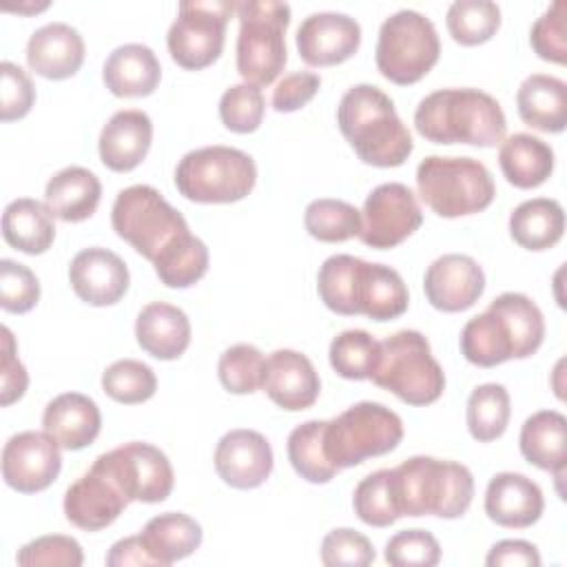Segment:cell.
Instances as JSON below:
<instances>
[{"label": "cell", "mask_w": 567, "mask_h": 567, "mask_svg": "<svg viewBox=\"0 0 567 567\" xmlns=\"http://www.w3.org/2000/svg\"><path fill=\"white\" fill-rule=\"evenodd\" d=\"M337 124L361 162L379 168L401 166L414 148L394 102L374 84L350 86L339 106Z\"/></svg>", "instance_id": "obj_1"}, {"label": "cell", "mask_w": 567, "mask_h": 567, "mask_svg": "<svg viewBox=\"0 0 567 567\" xmlns=\"http://www.w3.org/2000/svg\"><path fill=\"white\" fill-rule=\"evenodd\" d=\"M414 128L434 144L492 148L503 142L507 120L501 104L478 89H439L414 111Z\"/></svg>", "instance_id": "obj_2"}, {"label": "cell", "mask_w": 567, "mask_h": 567, "mask_svg": "<svg viewBox=\"0 0 567 567\" xmlns=\"http://www.w3.org/2000/svg\"><path fill=\"white\" fill-rule=\"evenodd\" d=\"M392 496L401 516L458 518L474 498V476L456 461L412 456L390 470Z\"/></svg>", "instance_id": "obj_3"}, {"label": "cell", "mask_w": 567, "mask_h": 567, "mask_svg": "<svg viewBox=\"0 0 567 567\" xmlns=\"http://www.w3.org/2000/svg\"><path fill=\"white\" fill-rule=\"evenodd\" d=\"M370 381L408 405H430L445 390V374L419 330H399L379 341Z\"/></svg>", "instance_id": "obj_4"}, {"label": "cell", "mask_w": 567, "mask_h": 567, "mask_svg": "<svg viewBox=\"0 0 567 567\" xmlns=\"http://www.w3.org/2000/svg\"><path fill=\"white\" fill-rule=\"evenodd\" d=\"M419 197L439 217H465L485 210L496 195L487 166L472 157L430 155L416 168Z\"/></svg>", "instance_id": "obj_5"}, {"label": "cell", "mask_w": 567, "mask_h": 567, "mask_svg": "<svg viewBox=\"0 0 567 567\" xmlns=\"http://www.w3.org/2000/svg\"><path fill=\"white\" fill-rule=\"evenodd\" d=\"M239 18L237 71L252 86H268L284 71L290 4L275 0L235 2Z\"/></svg>", "instance_id": "obj_6"}, {"label": "cell", "mask_w": 567, "mask_h": 567, "mask_svg": "<svg viewBox=\"0 0 567 567\" xmlns=\"http://www.w3.org/2000/svg\"><path fill=\"white\" fill-rule=\"evenodd\" d=\"M257 182L255 159L233 146H204L186 153L175 166L177 190L197 204H233Z\"/></svg>", "instance_id": "obj_7"}, {"label": "cell", "mask_w": 567, "mask_h": 567, "mask_svg": "<svg viewBox=\"0 0 567 567\" xmlns=\"http://www.w3.org/2000/svg\"><path fill=\"white\" fill-rule=\"evenodd\" d=\"M403 439L401 416L383 403L361 401L326 421L323 445L337 470L392 452Z\"/></svg>", "instance_id": "obj_8"}, {"label": "cell", "mask_w": 567, "mask_h": 567, "mask_svg": "<svg viewBox=\"0 0 567 567\" xmlns=\"http://www.w3.org/2000/svg\"><path fill=\"white\" fill-rule=\"evenodd\" d=\"M111 224L117 237L128 241L151 264L175 239L190 233L184 215L148 184H135L117 193L111 208Z\"/></svg>", "instance_id": "obj_9"}, {"label": "cell", "mask_w": 567, "mask_h": 567, "mask_svg": "<svg viewBox=\"0 0 567 567\" xmlns=\"http://www.w3.org/2000/svg\"><path fill=\"white\" fill-rule=\"evenodd\" d=\"M441 55L436 27L414 9H401L383 20L377 40L379 73L401 86L419 82Z\"/></svg>", "instance_id": "obj_10"}, {"label": "cell", "mask_w": 567, "mask_h": 567, "mask_svg": "<svg viewBox=\"0 0 567 567\" xmlns=\"http://www.w3.org/2000/svg\"><path fill=\"white\" fill-rule=\"evenodd\" d=\"M233 11L235 2L226 0L179 2L177 18L166 35L171 58L188 71L210 66L224 51L226 24Z\"/></svg>", "instance_id": "obj_11"}, {"label": "cell", "mask_w": 567, "mask_h": 567, "mask_svg": "<svg viewBox=\"0 0 567 567\" xmlns=\"http://www.w3.org/2000/svg\"><path fill=\"white\" fill-rule=\"evenodd\" d=\"M93 465L113 478L128 501L162 503L173 492L175 474L168 456L142 441H131L100 454Z\"/></svg>", "instance_id": "obj_12"}, {"label": "cell", "mask_w": 567, "mask_h": 567, "mask_svg": "<svg viewBox=\"0 0 567 567\" xmlns=\"http://www.w3.org/2000/svg\"><path fill=\"white\" fill-rule=\"evenodd\" d=\"M423 224L416 195L401 182L379 184L363 202L359 239L377 250L394 248Z\"/></svg>", "instance_id": "obj_13"}, {"label": "cell", "mask_w": 567, "mask_h": 567, "mask_svg": "<svg viewBox=\"0 0 567 567\" xmlns=\"http://www.w3.org/2000/svg\"><path fill=\"white\" fill-rule=\"evenodd\" d=\"M60 445L47 432H18L2 447V478L20 494L47 489L62 470Z\"/></svg>", "instance_id": "obj_14"}, {"label": "cell", "mask_w": 567, "mask_h": 567, "mask_svg": "<svg viewBox=\"0 0 567 567\" xmlns=\"http://www.w3.org/2000/svg\"><path fill=\"white\" fill-rule=\"evenodd\" d=\"M299 58L308 66H334L352 58L361 44V27L348 13H310L295 35Z\"/></svg>", "instance_id": "obj_15"}, {"label": "cell", "mask_w": 567, "mask_h": 567, "mask_svg": "<svg viewBox=\"0 0 567 567\" xmlns=\"http://www.w3.org/2000/svg\"><path fill=\"white\" fill-rule=\"evenodd\" d=\"M423 290L432 308L441 312H463L481 299L485 272L470 255L447 252L427 266Z\"/></svg>", "instance_id": "obj_16"}, {"label": "cell", "mask_w": 567, "mask_h": 567, "mask_svg": "<svg viewBox=\"0 0 567 567\" xmlns=\"http://www.w3.org/2000/svg\"><path fill=\"white\" fill-rule=\"evenodd\" d=\"M215 470L235 489H255L272 472V447L257 430H230L215 447Z\"/></svg>", "instance_id": "obj_17"}, {"label": "cell", "mask_w": 567, "mask_h": 567, "mask_svg": "<svg viewBox=\"0 0 567 567\" xmlns=\"http://www.w3.org/2000/svg\"><path fill=\"white\" fill-rule=\"evenodd\" d=\"M131 501L120 492L109 474L91 465L64 494V516L84 532H97L115 523Z\"/></svg>", "instance_id": "obj_18"}, {"label": "cell", "mask_w": 567, "mask_h": 567, "mask_svg": "<svg viewBox=\"0 0 567 567\" xmlns=\"http://www.w3.org/2000/svg\"><path fill=\"white\" fill-rule=\"evenodd\" d=\"M128 268L124 259L100 246L80 250L69 264V284L89 306H113L128 290Z\"/></svg>", "instance_id": "obj_19"}, {"label": "cell", "mask_w": 567, "mask_h": 567, "mask_svg": "<svg viewBox=\"0 0 567 567\" xmlns=\"http://www.w3.org/2000/svg\"><path fill=\"white\" fill-rule=\"evenodd\" d=\"M261 390L281 410L299 412L315 405L321 392V381L306 354L284 348L266 359Z\"/></svg>", "instance_id": "obj_20"}, {"label": "cell", "mask_w": 567, "mask_h": 567, "mask_svg": "<svg viewBox=\"0 0 567 567\" xmlns=\"http://www.w3.org/2000/svg\"><path fill=\"white\" fill-rule=\"evenodd\" d=\"M545 509L543 489L518 472H498L485 489V514L501 527L523 529L534 525Z\"/></svg>", "instance_id": "obj_21"}, {"label": "cell", "mask_w": 567, "mask_h": 567, "mask_svg": "<svg viewBox=\"0 0 567 567\" xmlns=\"http://www.w3.org/2000/svg\"><path fill=\"white\" fill-rule=\"evenodd\" d=\"M153 142V122L140 109H124L111 115L104 124L97 151L106 168L115 173H128L137 168L148 155Z\"/></svg>", "instance_id": "obj_22"}, {"label": "cell", "mask_w": 567, "mask_h": 567, "mask_svg": "<svg viewBox=\"0 0 567 567\" xmlns=\"http://www.w3.org/2000/svg\"><path fill=\"white\" fill-rule=\"evenodd\" d=\"M84 62V40L66 22H49L35 29L27 42V64L47 80H66Z\"/></svg>", "instance_id": "obj_23"}, {"label": "cell", "mask_w": 567, "mask_h": 567, "mask_svg": "<svg viewBox=\"0 0 567 567\" xmlns=\"http://www.w3.org/2000/svg\"><path fill=\"white\" fill-rule=\"evenodd\" d=\"M42 427L62 450L78 452L97 439L102 414L97 403L86 394L64 392L47 403Z\"/></svg>", "instance_id": "obj_24"}, {"label": "cell", "mask_w": 567, "mask_h": 567, "mask_svg": "<svg viewBox=\"0 0 567 567\" xmlns=\"http://www.w3.org/2000/svg\"><path fill=\"white\" fill-rule=\"evenodd\" d=\"M140 348L159 361L182 357L190 343V321L186 312L166 301L144 306L135 319Z\"/></svg>", "instance_id": "obj_25"}, {"label": "cell", "mask_w": 567, "mask_h": 567, "mask_svg": "<svg viewBox=\"0 0 567 567\" xmlns=\"http://www.w3.org/2000/svg\"><path fill=\"white\" fill-rule=\"evenodd\" d=\"M410 297L403 277L385 264H359L354 286V310L372 321H390L408 310Z\"/></svg>", "instance_id": "obj_26"}, {"label": "cell", "mask_w": 567, "mask_h": 567, "mask_svg": "<svg viewBox=\"0 0 567 567\" xmlns=\"http://www.w3.org/2000/svg\"><path fill=\"white\" fill-rule=\"evenodd\" d=\"M162 78V66L151 47L128 42L113 49L104 62L102 80L117 97H146Z\"/></svg>", "instance_id": "obj_27"}, {"label": "cell", "mask_w": 567, "mask_h": 567, "mask_svg": "<svg viewBox=\"0 0 567 567\" xmlns=\"http://www.w3.org/2000/svg\"><path fill=\"white\" fill-rule=\"evenodd\" d=\"M520 120L543 133H563L567 126V84L547 73L527 75L516 91Z\"/></svg>", "instance_id": "obj_28"}, {"label": "cell", "mask_w": 567, "mask_h": 567, "mask_svg": "<svg viewBox=\"0 0 567 567\" xmlns=\"http://www.w3.org/2000/svg\"><path fill=\"white\" fill-rule=\"evenodd\" d=\"M102 184L97 175L84 166H66L58 171L44 188V204L53 217L62 221H84L100 204Z\"/></svg>", "instance_id": "obj_29"}, {"label": "cell", "mask_w": 567, "mask_h": 567, "mask_svg": "<svg viewBox=\"0 0 567 567\" xmlns=\"http://www.w3.org/2000/svg\"><path fill=\"white\" fill-rule=\"evenodd\" d=\"M2 237L4 241L27 255H42L55 239L53 213L44 202L20 197L4 206L2 213Z\"/></svg>", "instance_id": "obj_30"}, {"label": "cell", "mask_w": 567, "mask_h": 567, "mask_svg": "<svg viewBox=\"0 0 567 567\" xmlns=\"http://www.w3.org/2000/svg\"><path fill=\"white\" fill-rule=\"evenodd\" d=\"M498 164L512 186L536 188L554 173V151L536 135L514 133L501 142Z\"/></svg>", "instance_id": "obj_31"}, {"label": "cell", "mask_w": 567, "mask_h": 567, "mask_svg": "<svg viewBox=\"0 0 567 567\" xmlns=\"http://www.w3.org/2000/svg\"><path fill=\"white\" fill-rule=\"evenodd\" d=\"M520 454L545 472L563 474L567 447V419L556 410H540L525 419L518 436Z\"/></svg>", "instance_id": "obj_32"}, {"label": "cell", "mask_w": 567, "mask_h": 567, "mask_svg": "<svg viewBox=\"0 0 567 567\" xmlns=\"http://www.w3.org/2000/svg\"><path fill=\"white\" fill-rule=\"evenodd\" d=\"M148 554L157 567H168L175 560L190 556L202 545V525L182 512H164L153 516L140 532Z\"/></svg>", "instance_id": "obj_33"}, {"label": "cell", "mask_w": 567, "mask_h": 567, "mask_svg": "<svg viewBox=\"0 0 567 567\" xmlns=\"http://www.w3.org/2000/svg\"><path fill=\"white\" fill-rule=\"evenodd\" d=\"M565 233V210L551 197H534L509 215V235L525 250L554 248Z\"/></svg>", "instance_id": "obj_34"}, {"label": "cell", "mask_w": 567, "mask_h": 567, "mask_svg": "<svg viewBox=\"0 0 567 567\" xmlns=\"http://www.w3.org/2000/svg\"><path fill=\"white\" fill-rule=\"evenodd\" d=\"M461 352L478 368H494L514 359V341L507 321L487 306L461 330Z\"/></svg>", "instance_id": "obj_35"}, {"label": "cell", "mask_w": 567, "mask_h": 567, "mask_svg": "<svg viewBox=\"0 0 567 567\" xmlns=\"http://www.w3.org/2000/svg\"><path fill=\"white\" fill-rule=\"evenodd\" d=\"M509 326L514 341V359L532 357L545 339V319L540 308L523 292H503L489 301Z\"/></svg>", "instance_id": "obj_36"}, {"label": "cell", "mask_w": 567, "mask_h": 567, "mask_svg": "<svg viewBox=\"0 0 567 567\" xmlns=\"http://www.w3.org/2000/svg\"><path fill=\"white\" fill-rule=\"evenodd\" d=\"M323 430L326 421L315 419L297 425L288 436V461L292 470L308 483L317 485L332 481L339 472L326 454Z\"/></svg>", "instance_id": "obj_37"}, {"label": "cell", "mask_w": 567, "mask_h": 567, "mask_svg": "<svg viewBox=\"0 0 567 567\" xmlns=\"http://www.w3.org/2000/svg\"><path fill=\"white\" fill-rule=\"evenodd\" d=\"M155 275L168 288H188L197 284L208 270V248L206 244L186 233L175 239L155 261Z\"/></svg>", "instance_id": "obj_38"}, {"label": "cell", "mask_w": 567, "mask_h": 567, "mask_svg": "<svg viewBox=\"0 0 567 567\" xmlns=\"http://www.w3.org/2000/svg\"><path fill=\"white\" fill-rule=\"evenodd\" d=\"M512 414L509 392L501 383H483L467 399V430L478 443H489L503 436Z\"/></svg>", "instance_id": "obj_39"}, {"label": "cell", "mask_w": 567, "mask_h": 567, "mask_svg": "<svg viewBox=\"0 0 567 567\" xmlns=\"http://www.w3.org/2000/svg\"><path fill=\"white\" fill-rule=\"evenodd\" d=\"M303 224L310 237L326 244H339L359 237L361 210H357L352 204L343 199L321 197L306 206Z\"/></svg>", "instance_id": "obj_40"}, {"label": "cell", "mask_w": 567, "mask_h": 567, "mask_svg": "<svg viewBox=\"0 0 567 567\" xmlns=\"http://www.w3.org/2000/svg\"><path fill=\"white\" fill-rule=\"evenodd\" d=\"M447 31L454 42L476 47L498 31L501 9L492 0H454L445 16Z\"/></svg>", "instance_id": "obj_41"}, {"label": "cell", "mask_w": 567, "mask_h": 567, "mask_svg": "<svg viewBox=\"0 0 567 567\" xmlns=\"http://www.w3.org/2000/svg\"><path fill=\"white\" fill-rule=\"evenodd\" d=\"M359 264L361 259L352 255H332L321 264L317 275V292L328 310L346 317L357 315L354 286Z\"/></svg>", "instance_id": "obj_42"}, {"label": "cell", "mask_w": 567, "mask_h": 567, "mask_svg": "<svg viewBox=\"0 0 567 567\" xmlns=\"http://www.w3.org/2000/svg\"><path fill=\"white\" fill-rule=\"evenodd\" d=\"M328 357L332 370L339 377L350 381H365L374 370L379 341L365 330H343L332 339Z\"/></svg>", "instance_id": "obj_43"}, {"label": "cell", "mask_w": 567, "mask_h": 567, "mask_svg": "<svg viewBox=\"0 0 567 567\" xmlns=\"http://www.w3.org/2000/svg\"><path fill=\"white\" fill-rule=\"evenodd\" d=\"M102 390L117 403L135 405L155 394L157 377L151 365L137 359H120L102 372Z\"/></svg>", "instance_id": "obj_44"}, {"label": "cell", "mask_w": 567, "mask_h": 567, "mask_svg": "<svg viewBox=\"0 0 567 567\" xmlns=\"http://www.w3.org/2000/svg\"><path fill=\"white\" fill-rule=\"evenodd\" d=\"M266 357L250 343H237L221 352L217 374L224 390L233 394H252L264 383Z\"/></svg>", "instance_id": "obj_45"}, {"label": "cell", "mask_w": 567, "mask_h": 567, "mask_svg": "<svg viewBox=\"0 0 567 567\" xmlns=\"http://www.w3.org/2000/svg\"><path fill=\"white\" fill-rule=\"evenodd\" d=\"M354 514L370 527H390L399 520V512L392 496L390 470H377L361 478L352 496Z\"/></svg>", "instance_id": "obj_46"}, {"label": "cell", "mask_w": 567, "mask_h": 567, "mask_svg": "<svg viewBox=\"0 0 567 567\" xmlns=\"http://www.w3.org/2000/svg\"><path fill=\"white\" fill-rule=\"evenodd\" d=\"M266 113V100L259 86L248 82L233 84L219 100L221 124L233 133H252L259 128Z\"/></svg>", "instance_id": "obj_47"}, {"label": "cell", "mask_w": 567, "mask_h": 567, "mask_svg": "<svg viewBox=\"0 0 567 567\" xmlns=\"http://www.w3.org/2000/svg\"><path fill=\"white\" fill-rule=\"evenodd\" d=\"M40 301V281L31 268L13 259H0V306L7 312L24 315Z\"/></svg>", "instance_id": "obj_48"}, {"label": "cell", "mask_w": 567, "mask_h": 567, "mask_svg": "<svg viewBox=\"0 0 567 567\" xmlns=\"http://www.w3.org/2000/svg\"><path fill=\"white\" fill-rule=\"evenodd\" d=\"M441 545L427 529H403L385 543V563L392 567H434Z\"/></svg>", "instance_id": "obj_49"}, {"label": "cell", "mask_w": 567, "mask_h": 567, "mask_svg": "<svg viewBox=\"0 0 567 567\" xmlns=\"http://www.w3.org/2000/svg\"><path fill=\"white\" fill-rule=\"evenodd\" d=\"M565 13L567 4L565 0L551 2L545 13L532 24L529 31V44L534 53L554 64L567 62V35H565Z\"/></svg>", "instance_id": "obj_50"}, {"label": "cell", "mask_w": 567, "mask_h": 567, "mask_svg": "<svg viewBox=\"0 0 567 567\" xmlns=\"http://www.w3.org/2000/svg\"><path fill=\"white\" fill-rule=\"evenodd\" d=\"M18 565L22 567H80L84 563L82 547L75 538L62 536V534H49L40 536L31 543H27L18 556Z\"/></svg>", "instance_id": "obj_51"}, {"label": "cell", "mask_w": 567, "mask_h": 567, "mask_svg": "<svg viewBox=\"0 0 567 567\" xmlns=\"http://www.w3.org/2000/svg\"><path fill=\"white\" fill-rule=\"evenodd\" d=\"M374 560L372 543L350 527L332 529L321 540V563L328 567H365Z\"/></svg>", "instance_id": "obj_52"}, {"label": "cell", "mask_w": 567, "mask_h": 567, "mask_svg": "<svg viewBox=\"0 0 567 567\" xmlns=\"http://www.w3.org/2000/svg\"><path fill=\"white\" fill-rule=\"evenodd\" d=\"M35 102V86L27 71L9 60L0 62V120H22Z\"/></svg>", "instance_id": "obj_53"}, {"label": "cell", "mask_w": 567, "mask_h": 567, "mask_svg": "<svg viewBox=\"0 0 567 567\" xmlns=\"http://www.w3.org/2000/svg\"><path fill=\"white\" fill-rule=\"evenodd\" d=\"M2 350H0V403L7 408L24 396L29 385V374L22 361L18 359L13 334L2 326Z\"/></svg>", "instance_id": "obj_54"}, {"label": "cell", "mask_w": 567, "mask_h": 567, "mask_svg": "<svg viewBox=\"0 0 567 567\" xmlns=\"http://www.w3.org/2000/svg\"><path fill=\"white\" fill-rule=\"evenodd\" d=\"M321 78L312 71H295L284 75L272 91V109L277 113H292L303 109L319 91Z\"/></svg>", "instance_id": "obj_55"}, {"label": "cell", "mask_w": 567, "mask_h": 567, "mask_svg": "<svg viewBox=\"0 0 567 567\" xmlns=\"http://www.w3.org/2000/svg\"><path fill=\"white\" fill-rule=\"evenodd\" d=\"M485 565L489 567H538L540 554L536 545L520 540V538H507L492 545Z\"/></svg>", "instance_id": "obj_56"}, {"label": "cell", "mask_w": 567, "mask_h": 567, "mask_svg": "<svg viewBox=\"0 0 567 567\" xmlns=\"http://www.w3.org/2000/svg\"><path fill=\"white\" fill-rule=\"evenodd\" d=\"M104 563H106L109 567H128V565H135V567L153 565V567H157L155 560H153V556L148 554V549H146V545H144V540H142L140 534L126 536V538L117 540V543L109 549Z\"/></svg>", "instance_id": "obj_57"}]
</instances>
